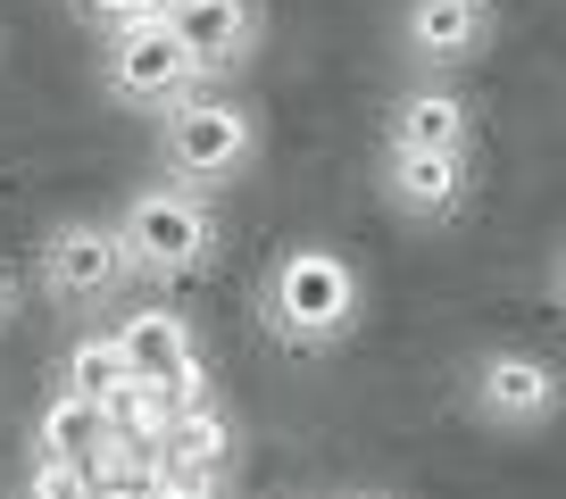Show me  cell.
<instances>
[{
    "label": "cell",
    "mask_w": 566,
    "mask_h": 499,
    "mask_svg": "<svg viewBox=\"0 0 566 499\" xmlns=\"http://www.w3.org/2000/svg\"><path fill=\"white\" fill-rule=\"evenodd\" d=\"M108 449V408H92V400H75L67 383L51 392V408L34 416V458H67V466H92Z\"/></svg>",
    "instance_id": "obj_13"
},
{
    "label": "cell",
    "mask_w": 566,
    "mask_h": 499,
    "mask_svg": "<svg viewBox=\"0 0 566 499\" xmlns=\"http://www.w3.org/2000/svg\"><path fill=\"white\" fill-rule=\"evenodd\" d=\"M467 183H475V150H408L384 142L375 159V192L400 225H450L467 209Z\"/></svg>",
    "instance_id": "obj_7"
},
{
    "label": "cell",
    "mask_w": 566,
    "mask_h": 499,
    "mask_svg": "<svg viewBox=\"0 0 566 499\" xmlns=\"http://www.w3.org/2000/svg\"><path fill=\"white\" fill-rule=\"evenodd\" d=\"M400 51L417 75H459L467 59L492 51V0H408Z\"/></svg>",
    "instance_id": "obj_10"
},
{
    "label": "cell",
    "mask_w": 566,
    "mask_h": 499,
    "mask_svg": "<svg viewBox=\"0 0 566 499\" xmlns=\"http://www.w3.org/2000/svg\"><path fill=\"white\" fill-rule=\"evenodd\" d=\"M34 284L59 317H101V308L125 300V284H142L134 258H125V233L117 216H59L42 233V258H34Z\"/></svg>",
    "instance_id": "obj_4"
},
{
    "label": "cell",
    "mask_w": 566,
    "mask_h": 499,
    "mask_svg": "<svg viewBox=\"0 0 566 499\" xmlns=\"http://www.w3.org/2000/svg\"><path fill=\"white\" fill-rule=\"evenodd\" d=\"M342 499H391V491H342Z\"/></svg>",
    "instance_id": "obj_19"
},
{
    "label": "cell",
    "mask_w": 566,
    "mask_h": 499,
    "mask_svg": "<svg viewBox=\"0 0 566 499\" xmlns=\"http://www.w3.org/2000/svg\"><path fill=\"white\" fill-rule=\"evenodd\" d=\"M25 499H101V482H92V466L34 458V475H25Z\"/></svg>",
    "instance_id": "obj_15"
},
{
    "label": "cell",
    "mask_w": 566,
    "mask_h": 499,
    "mask_svg": "<svg viewBox=\"0 0 566 499\" xmlns=\"http://www.w3.org/2000/svg\"><path fill=\"white\" fill-rule=\"evenodd\" d=\"M150 125H159V176L200 183V192L242 183L250 167H259V150H266L259 108H250L233 84H200L192 100H176L167 117H150Z\"/></svg>",
    "instance_id": "obj_2"
},
{
    "label": "cell",
    "mask_w": 566,
    "mask_h": 499,
    "mask_svg": "<svg viewBox=\"0 0 566 499\" xmlns=\"http://www.w3.org/2000/svg\"><path fill=\"white\" fill-rule=\"evenodd\" d=\"M117 233H125V258H134L142 284H192L217 258V192L150 176L117 200Z\"/></svg>",
    "instance_id": "obj_3"
},
{
    "label": "cell",
    "mask_w": 566,
    "mask_h": 499,
    "mask_svg": "<svg viewBox=\"0 0 566 499\" xmlns=\"http://www.w3.org/2000/svg\"><path fill=\"white\" fill-rule=\"evenodd\" d=\"M200 84H209V75H200L192 42H184L167 18L125 25V34L101 42V92H108L117 108H134V117H167V108L192 100Z\"/></svg>",
    "instance_id": "obj_5"
},
{
    "label": "cell",
    "mask_w": 566,
    "mask_h": 499,
    "mask_svg": "<svg viewBox=\"0 0 566 499\" xmlns=\"http://www.w3.org/2000/svg\"><path fill=\"white\" fill-rule=\"evenodd\" d=\"M167 25L192 42L209 84H242L266 51V0H167Z\"/></svg>",
    "instance_id": "obj_9"
},
{
    "label": "cell",
    "mask_w": 566,
    "mask_h": 499,
    "mask_svg": "<svg viewBox=\"0 0 566 499\" xmlns=\"http://www.w3.org/2000/svg\"><path fill=\"white\" fill-rule=\"evenodd\" d=\"M101 34H125V25H150V18H167V0H75Z\"/></svg>",
    "instance_id": "obj_16"
},
{
    "label": "cell",
    "mask_w": 566,
    "mask_h": 499,
    "mask_svg": "<svg viewBox=\"0 0 566 499\" xmlns=\"http://www.w3.org/2000/svg\"><path fill=\"white\" fill-rule=\"evenodd\" d=\"M18 308H25V284L9 267H0V333H9V325H18Z\"/></svg>",
    "instance_id": "obj_17"
},
{
    "label": "cell",
    "mask_w": 566,
    "mask_h": 499,
    "mask_svg": "<svg viewBox=\"0 0 566 499\" xmlns=\"http://www.w3.org/2000/svg\"><path fill=\"white\" fill-rule=\"evenodd\" d=\"M226 466H233V425L209 408V400L176 408L167 442L150 449V475H176V482H226Z\"/></svg>",
    "instance_id": "obj_12"
},
{
    "label": "cell",
    "mask_w": 566,
    "mask_h": 499,
    "mask_svg": "<svg viewBox=\"0 0 566 499\" xmlns=\"http://www.w3.org/2000/svg\"><path fill=\"white\" fill-rule=\"evenodd\" d=\"M549 300L566 308V242H558V258H549Z\"/></svg>",
    "instance_id": "obj_18"
},
{
    "label": "cell",
    "mask_w": 566,
    "mask_h": 499,
    "mask_svg": "<svg viewBox=\"0 0 566 499\" xmlns=\"http://www.w3.org/2000/svg\"><path fill=\"white\" fill-rule=\"evenodd\" d=\"M117 350H125V367H134V383L184 400V408L209 400V358H200L192 317H176V308H134V317L117 325Z\"/></svg>",
    "instance_id": "obj_8"
},
{
    "label": "cell",
    "mask_w": 566,
    "mask_h": 499,
    "mask_svg": "<svg viewBox=\"0 0 566 499\" xmlns=\"http://www.w3.org/2000/svg\"><path fill=\"white\" fill-rule=\"evenodd\" d=\"M566 408V383L542 350H483L467 367V416L483 433H549Z\"/></svg>",
    "instance_id": "obj_6"
},
{
    "label": "cell",
    "mask_w": 566,
    "mask_h": 499,
    "mask_svg": "<svg viewBox=\"0 0 566 499\" xmlns=\"http://www.w3.org/2000/svg\"><path fill=\"white\" fill-rule=\"evenodd\" d=\"M259 317H266V333H275L283 350H301V358L342 350V341L358 333V317H367V284H358L350 250L292 242L259 284Z\"/></svg>",
    "instance_id": "obj_1"
},
{
    "label": "cell",
    "mask_w": 566,
    "mask_h": 499,
    "mask_svg": "<svg viewBox=\"0 0 566 499\" xmlns=\"http://www.w3.org/2000/svg\"><path fill=\"white\" fill-rule=\"evenodd\" d=\"M59 383H67L75 400H92V408H117V400L134 392V367H125L117 333H84L67 350V367H59Z\"/></svg>",
    "instance_id": "obj_14"
},
{
    "label": "cell",
    "mask_w": 566,
    "mask_h": 499,
    "mask_svg": "<svg viewBox=\"0 0 566 499\" xmlns=\"http://www.w3.org/2000/svg\"><path fill=\"white\" fill-rule=\"evenodd\" d=\"M384 142H408V150H475V108L450 75H408L400 100L384 117Z\"/></svg>",
    "instance_id": "obj_11"
}]
</instances>
